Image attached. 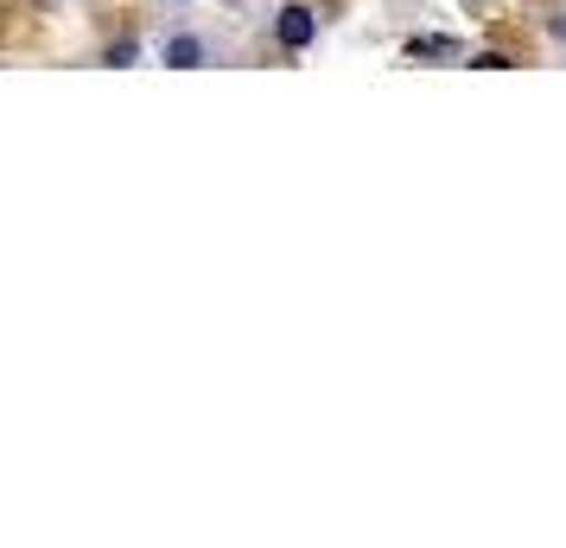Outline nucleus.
I'll return each mask as SVG.
<instances>
[{
	"label": "nucleus",
	"mask_w": 566,
	"mask_h": 548,
	"mask_svg": "<svg viewBox=\"0 0 566 548\" xmlns=\"http://www.w3.org/2000/svg\"><path fill=\"white\" fill-rule=\"evenodd\" d=\"M159 58H166L172 71H205L217 52H210V39H198V32H172V39L159 45Z\"/></svg>",
	"instance_id": "nucleus-1"
},
{
	"label": "nucleus",
	"mask_w": 566,
	"mask_h": 548,
	"mask_svg": "<svg viewBox=\"0 0 566 548\" xmlns=\"http://www.w3.org/2000/svg\"><path fill=\"white\" fill-rule=\"evenodd\" d=\"M312 39H318V13H312V7H286L281 13V45L286 52H306Z\"/></svg>",
	"instance_id": "nucleus-2"
},
{
	"label": "nucleus",
	"mask_w": 566,
	"mask_h": 548,
	"mask_svg": "<svg viewBox=\"0 0 566 548\" xmlns=\"http://www.w3.org/2000/svg\"><path fill=\"white\" fill-rule=\"evenodd\" d=\"M459 45L452 39H413V58H452Z\"/></svg>",
	"instance_id": "nucleus-3"
}]
</instances>
